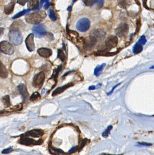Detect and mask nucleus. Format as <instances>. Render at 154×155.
<instances>
[{"label": "nucleus", "mask_w": 154, "mask_h": 155, "mask_svg": "<svg viewBox=\"0 0 154 155\" xmlns=\"http://www.w3.org/2000/svg\"><path fill=\"white\" fill-rule=\"evenodd\" d=\"M39 5V0H30L28 4V9L33 11L36 10L38 9Z\"/></svg>", "instance_id": "dca6fc26"}, {"label": "nucleus", "mask_w": 154, "mask_h": 155, "mask_svg": "<svg viewBox=\"0 0 154 155\" xmlns=\"http://www.w3.org/2000/svg\"><path fill=\"white\" fill-rule=\"evenodd\" d=\"M50 151L51 153L55 154H62L64 152L60 149H55V148H50Z\"/></svg>", "instance_id": "cd10ccee"}, {"label": "nucleus", "mask_w": 154, "mask_h": 155, "mask_svg": "<svg viewBox=\"0 0 154 155\" xmlns=\"http://www.w3.org/2000/svg\"><path fill=\"white\" fill-rule=\"evenodd\" d=\"M50 5H51V4H50V3H49V2H48L47 3H46L45 4L44 6V8L46 9V10L48 9L49 7V6H50Z\"/></svg>", "instance_id": "ea45409f"}, {"label": "nucleus", "mask_w": 154, "mask_h": 155, "mask_svg": "<svg viewBox=\"0 0 154 155\" xmlns=\"http://www.w3.org/2000/svg\"><path fill=\"white\" fill-rule=\"evenodd\" d=\"M2 102L6 107H9L11 105L10 99L8 95H6L3 97Z\"/></svg>", "instance_id": "aec40b11"}, {"label": "nucleus", "mask_w": 154, "mask_h": 155, "mask_svg": "<svg viewBox=\"0 0 154 155\" xmlns=\"http://www.w3.org/2000/svg\"><path fill=\"white\" fill-rule=\"evenodd\" d=\"M71 9H72V7L71 6H70V7H69L68 8V10L69 11H70L71 10Z\"/></svg>", "instance_id": "c03bdc74"}, {"label": "nucleus", "mask_w": 154, "mask_h": 155, "mask_svg": "<svg viewBox=\"0 0 154 155\" xmlns=\"http://www.w3.org/2000/svg\"><path fill=\"white\" fill-rule=\"evenodd\" d=\"M40 98V95L37 92H36L34 93L30 97V100L32 101H35Z\"/></svg>", "instance_id": "bb28decb"}, {"label": "nucleus", "mask_w": 154, "mask_h": 155, "mask_svg": "<svg viewBox=\"0 0 154 155\" xmlns=\"http://www.w3.org/2000/svg\"><path fill=\"white\" fill-rule=\"evenodd\" d=\"M146 42H147L146 38H145V36L143 35V36H142L141 37L140 39L138 40V42L137 43H138V44H139L140 45H145V43H146Z\"/></svg>", "instance_id": "c756f323"}, {"label": "nucleus", "mask_w": 154, "mask_h": 155, "mask_svg": "<svg viewBox=\"0 0 154 155\" xmlns=\"http://www.w3.org/2000/svg\"><path fill=\"white\" fill-rule=\"evenodd\" d=\"M57 57L60 59L62 61H63L65 60V56L64 54V52H63L62 50L59 49L58 50V53H57Z\"/></svg>", "instance_id": "393cba45"}, {"label": "nucleus", "mask_w": 154, "mask_h": 155, "mask_svg": "<svg viewBox=\"0 0 154 155\" xmlns=\"http://www.w3.org/2000/svg\"><path fill=\"white\" fill-rule=\"evenodd\" d=\"M143 51V46L137 43L135 45L133 48V52L135 54H137L140 53Z\"/></svg>", "instance_id": "4be33fe9"}, {"label": "nucleus", "mask_w": 154, "mask_h": 155, "mask_svg": "<svg viewBox=\"0 0 154 155\" xmlns=\"http://www.w3.org/2000/svg\"><path fill=\"white\" fill-rule=\"evenodd\" d=\"M94 3H96L98 5V7L99 8L102 7L103 6L104 0H94Z\"/></svg>", "instance_id": "7c9ffc66"}, {"label": "nucleus", "mask_w": 154, "mask_h": 155, "mask_svg": "<svg viewBox=\"0 0 154 155\" xmlns=\"http://www.w3.org/2000/svg\"><path fill=\"white\" fill-rule=\"evenodd\" d=\"M112 129V125H109L107 129H105L103 132V134H102V136L104 138H107L109 137V135L110 133L111 130Z\"/></svg>", "instance_id": "5701e85b"}, {"label": "nucleus", "mask_w": 154, "mask_h": 155, "mask_svg": "<svg viewBox=\"0 0 154 155\" xmlns=\"http://www.w3.org/2000/svg\"><path fill=\"white\" fill-rule=\"evenodd\" d=\"M87 139H84L83 140H82V142H81V145L80 146V150H81L84 146L86 145V143L87 142Z\"/></svg>", "instance_id": "c9c22d12"}, {"label": "nucleus", "mask_w": 154, "mask_h": 155, "mask_svg": "<svg viewBox=\"0 0 154 155\" xmlns=\"http://www.w3.org/2000/svg\"><path fill=\"white\" fill-rule=\"evenodd\" d=\"M49 2V0H41V1H40V4H39V6H38V9H39L41 7V6H42V5H43V3H47V2Z\"/></svg>", "instance_id": "58836bf2"}, {"label": "nucleus", "mask_w": 154, "mask_h": 155, "mask_svg": "<svg viewBox=\"0 0 154 155\" xmlns=\"http://www.w3.org/2000/svg\"><path fill=\"white\" fill-rule=\"evenodd\" d=\"M4 28L2 27H0V37L4 34Z\"/></svg>", "instance_id": "a19ab883"}, {"label": "nucleus", "mask_w": 154, "mask_h": 155, "mask_svg": "<svg viewBox=\"0 0 154 155\" xmlns=\"http://www.w3.org/2000/svg\"><path fill=\"white\" fill-rule=\"evenodd\" d=\"M34 34L31 33L29 35L25 40L26 47L29 52L34 51L35 48L34 42Z\"/></svg>", "instance_id": "9d476101"}, {"label": "nucleus", "mask_w": 154, "mask_h": 155, "mask_svg": "<svg viewBox=\"0 0 154 155\" xmlns=\"http://www.w3.org/2000/svg\"><path fill=\"white\" fill-rule=\"evenodd\" d=\"M138 144V145L140 146H151L152 145V144H150V143H137Z\"/></svg>", "instance_id": "473e14b6"}, {"label": "nucleus", "mask_w": 154, "mask_h": 155, "mask_svg": "<svg viewBox=\"0 0 154 155\" xmlns=\"http://www.w3.org/2000/svg\"><path fill=\"white\" fill-rule=\"evenodd\" d=\"M18 89L22 96L23 101L24 102L28 101L29 98V95L25 85L23 84H21L18 86Z\"/></svg>", "instance_id": "f8f14e48"}, {"label": "nucleus", "mask_w": 154, "mask_h": 155, "mask_svg": "<svg viewBox=\"0 0 154 155\" xmlns=\"http://www.w3.org/2000/svg\"><path fill=\"white\" fill-rule=\"evenodd\" d=\"M8 76L7 70L3 65V64L0 61V77L6 78Z\"/></svg>", "instance_id": "a211bd4d"}, {"label": "nucleus", "mask_w": 154, "mask_h": 155, "mask_svg": "<svg viewBox=\"0 0 154 155\" xmlns=\"http://www.w3.org/2000/svg\"><path fill=\"white\" fill-rule=\"evenodd\" d=\"M118 43V39L117 36L111 35L109 36L105 43L101 45H98L97 49L99 51H106L110 50L112 48L116 46Z\"/></svg>", "instance_id": "f03ea898"}, {"label": "nucleus", "mask_w": 154, "mask_h": 155, "mask_svg": "<svg viewBox=\"0 0 154 155\" xmlns=\"http://www.w3.org/2000/svg\"><path fill=\"white\" fill-rule=\"evenodd\" d=\"M9 33V40L12 44L18 45L23 42V36L19 30L16 28L11 27Z\"/></svg>", "instance_id": "7ed1b4c3"}, {"label": "nucleus", "mask_w": 154, "mask_h": 155, "mask_svg": "<svg viewBox=\"0 0 154 155\" xmlns=\"http://www.w3.org/2000/svg\"><path fill=\"white\" fill-rule=\"evenodd\" d=\"M13 151V150L12 149V148H8V149H6L3 150L2 152V153L3 154H8L10 152H12Z\"/></svg>", "instance_id": "72a5a7b5"}, {"label": "nucleus", "mask_w": 154, "mask_h": 155, "mask_svg": "<svg viewBox=\"0 0 154 155\" xmlns=\"http://www.w3.org/2000/svg\"><path fill=\"white\" fill-rule=\"evenodd\" d=\"M46 17V13L41 11L27 15L25 17V20L26 22L29 24H39L41 22L43 21Z\"/></svg>", "instance_id": "f257e3e1"}, {"label": "nucleus", "mask_w": 154, "mask_h": 155, "mask_svg": "<svg viewBox=\"0 0 154 155\" xmlns=\"http://www.w3.org/2000/svg\"><path fill=\"white\" fill-rule=\"evenodd\" d=\"M77 150V146H75L73 147H72L69 151V153H74Z\"/></svg>", "instance_id": "4c0bfd02"}, {"label": "nucleus", "mask_w": 154, "mask_h": 155, "mask_svg": "<svg viewBox=\"0 0 154 155\" xmlns=\"http://www.w3.org/2000/svg\"><path fill=\"white\" fill-rule=\"evenodd\" d=\"M0 52L8 55H12L14 52V48L13 45L7 41L0 43Z\"/></svg>", "instance_id": "39448f33"}, {"label": "nucleus", "mask_w": 154, "mask_h": 155, "mask_svg": "<svg viewBox=\"0 0 154 155\" xmlns=\"http://www.w3.org/2000/svg\"><path fill=\"white\" fill-rule=\"evenodd\" d=\"M31 10L30 9H28L27 10H24L23 11L18 13L17 14H16L15 15H14L12 18L13 19H17L18 18L20 17L23 15H25L26 14H28L29 12H30Z\"/></svg>", "instance_id": "412c9836"}, {"label": "nucleus", "mask_w": 154, "mask_h": 155, "mask_svg": "<svg viewBox=\"0 0 154 155\" xmlns=\"http://www.w3.org/2000/svg\"><path fill=\"white\" fill-rule=\"evenodd\" d=\"M32 31L35 35L38 38L44 36L47 33L45 26L41 24H35L32 28Z\"/></svg>", "instance_id": "423d86ee"}, {"label": "nucleus", "mask_w": 154, "mask_h": 155, "mask_svg": "<svg viewBox=\"0 0 154 155\" xmlns=\"http://www.w3.org/2000/svg\"><path fill=\"white\" fill-rule=\"evenodd\" d=\"M150 69H154V65H153V66H152V67H150Z\"/></svg>", "instance_id": "a18cd8bd"}, {"label": "nucleus", "mask_w": 154, "mask_h": 155, "mask_svg": "<svg viewBox=\"0 0 154 155\" xmlns=\"http://www.w3.org/2000/svg\"><path fill=\"white\" fill-rule=\"evenodd\" d=\"M141 27V22L140 20H138L137 21V27H136V32H138Z\"/></svg>", "instance_id": "f704fd0d"}, {"label": "nucleus", "mask_w": 154, "mask_h": 155, "mask_svg": "<svg viewBox=\"0 0 154 155\" xmlns=\"http://www.w3.org/2000/svg\"><path fill=\"white\" fill-rule=\"evenodd\" d=\"M28 2L29 0H17L18 3L22 6H24Z\"/></svg>", "instance_id": "2f4dec72"}, {"label": "nucleus", "mask_w": 154, "mask_h": 155, "mask_svg": "<svg viewBox=\"0 0 154 155\" xmlns=\"http://www.w3.org/2000/svg\"><path fill=\"white\" fill-rule=\"evenodd\" d=\"M44 133V131L41 129H33L28 132H26L25 133H24L22 136L26 137H32L34 138H39L42 137Z\"/></svg>", "instance_id": "9b49d317"}, {"label": "nucleus", "mask_w": 154, "mask_h": 155, "mask_svg": "<svg viewBox=\"0 0 154 155\" xmlns=\"http://www.w3.org/2000/svg\"><path fill=\"white\" fill-rule=\"evenodd\" d=\"M83 2L86 6H92L95 4L94 0H83Z\"/></svg>", "instance_id": "c85d7f7f"}, {"label": "nucleus", "mask_w": 154, "mask_h": 155, "mask_svg": "<svg viewBox=\"0 0 154 155\" xmlns=\"http://www.w3.org/2000/svg\"><path fill=\"white\" fill-rule=\"evenodd\" d=\"M19 143L24 145L31 146V145H40L42 143V140L41 139L38 140V141H35L32 138H28L26 136H23L19 140Z\"/></svg>", "instance_id": "6e6552de"}, {"label": "nucleus", "mask_w": 154, "mask_h": 155, "mask_svg": "<svg viewBox=\"0 0 154 155\" xmlns=\"http://www.w3.org/2000/svg\"><path fill=\"white\" fill-rule=\"evenodd\" d=\"M45 74L43 72H41L36 74L33 80V85L36 88H40L42 86L45 80Z\"/></svg>", "instance_id": "0eeeda50"}, {"label": "nucleus", "mask_w": 154, "mask_h": 155, "mask_svg": "<svg viewBox=\"0 0 154 155\" xmlns=\"http://www.w3.org/2000/svg\"><path fill=\"white\" fill-rule=\"evenodd\" d=\"M146 3H147V0H143V5H144V6L145 7V8L148 9V7H147Z\"/></svg>", "instance_id": "79ce46f5"}, {"label": "nucleus", "mask_w": 154, "mask_h": 155, "mask_svg": "<svg viewBox=\"0 0 154 155\" xmlns=\"http://www.w3.org/2000/svg\"><path fill=\"white\" fill-rule=\"evenodd\" d=\"M90 26V20L86 18H82L78 21L76 24V28L80 32H86Z\"/></svg>", "instance_id": "20e7f679"}, {"label": "nucleus", "mask_w": 154, "mask_h": 155, "mask_svg": "<svg viewBox=\"0 0 154 155\" xmlns=\"http://www.w3.org/2000/svg\"><path fill=\"white\" fill-rule=\"evenodd\" d=\"M121 84V83H119V84H117L116 85H115L113 87V88H112V90H111V91H110V92H109L107 94V95H111V94L113 93V91L114 90V89H115V88H117V87L118 86H119L120 84Z\"/></svg>", "instance_id": "e433bc0d"}, {"label": "nucleus", "mask_w": 154, "mask_h": 155, "mask_svg": "<svg viewBox=\"0 0 154 155\" xmlns=\"http://www.w3.org/2000/svg\"><path fill=\"white\" fill-rule=\"evenodd\" d=\"M61 69H62V66L60 65V66H59L58 67L57 69H55V70H54V72H53L52 77L54 78V80L56 81V82H57V81H56V79H57V78L58 77V74H59V72L61 71Z\"/></svg>", "instance_id": "b1692460"}, {"label": "nucleus", "mask_w": 154, "mask_h": 155, "mask_svg": "<svg viewBox=\"0 0 154 155\" xmlns=\"http://www.w3.org/2000/svg\"><path fill=\"white\" fill-rule=\"evenodd\" d=\"M90 35L94 37L97 41L102 40L105 36V33L101 30H95L93 31Z\"/></svg>", "instance_id": "2eb2a0df"}, {"label": "nucleus", "mask_w": 154, "mask_h": 155, "mask_svg": "<svg viewBox=\"0 0 154 155\" xmlns=\"http://www.w3.org/2000/svg\"><path fill=\"white\" fill-rule=\"evenodd\" d=\"M15 3L13 2H11L9 3L7 5L5 6L4 8V12L7 15L11 14L13 12L14 9Z\"/></svg>", "instance_id": "f3484780"}, {"label": "nucleus", "mask_w": 154, "mask_h": 155, "mask_svg": "<svg viewBox=\"0 0 154 155\" xmlns=\"http://www.w3.org/2000/svg\"><path fill=\"white\" fill-rule=\"evenodd\" d=\"M48 15H49V18L52 21H55L57 19L56 16L53 9L49 10V11H48Z\"/></svg>", "instance_id": "a878e982"}, {"label": "nucleus", "mask_w": 154, "mask_h": 155, "mask_svg": "<svg viewBox=\"0 0 154 155\" xmlns=\"http://www.w3.org/2000/svg\"><path fill=\"white\" fill-rule=\"evenodd\" d=\"M95 88H96V87L95 86H91L89 87V90H93L95 89Z\"/></svg>", "instance_id": "37998d69"}, {"label": "nucleus", "mask_w": 154, "mask_h": 155, "mask_svg": "<svg viewBox=\"0 0 154 155\" xmlns=\"http://www.w3.org/2000/svg\"><path fill=\"white\" fill-rule=\"evenodd\" d=\"M38 54L44 58H48L52 54V51L50 49L47 48H40L38 50Z\"/></svg>", "instance_id": "ddd939ff"}, {"label": "nucleus", "mask_w": 154, "mask_h": 155, "mask_svg": "<svg viewBox=\"0 0 154 155\" xmlns=\"http://www.w3.org/2000/svg\"><path fill=\"white\" fill-rule=\"evenodd\" d=\"M105 65H106L105 64H103L101 65L97 66L95 68V69H94V75L97 77L101 75V74L102 73V72L103 69H104V68L105 67Z\"/></svg>", "instance_id": "6ab92c4d"}, {"label": "nucleus", "mask_w": 154, "mask_h": 155, "mask_svg": "<svg viewBox=\"0 0 154 155\" xmlns=\"http://www.w3.org/2000/svg\"><path fill=\"white\" fill-rule=\"evenodd\" d=\"M74 84L72 83H69L68 84L64 85L63 86L60 87H58V88H57L56 89H55L52 93V96H55L56 95H58L60 93H62L63 91H64L66 89H67V88H68L72 86Z\"/></svg>", "instance_id": "4468645a"}, {"label": "nucleus", "mask_w": 154, "mask_h": 155, "mask_svg": "<svg viewBox=\"0 0 154 155\" xmlns=\"http://www.w3.org/2000/svg\"><path fill=\"white\" fill-rule=\"evenodd\" d=\"M128 31V25L126 23H122L116 29V33L118 36L121 37L127 34Z\"/></svg>", "instance_id": "1a4fd4ad"}, {"label": "nucleus", "mask_w": 154, "mask_h": 155, "mask_svg": "<svg viewBox=\"0 0 154 155\" xmlns=\"http://www.w3.org/2000/svg\"><path fill=\"white\" fill-rule=\"evenodd\" d=\"M77 0H73V3H75L76 1H77Z\"/></svg>", "instance_id": "49530a36"}]
</instances>
